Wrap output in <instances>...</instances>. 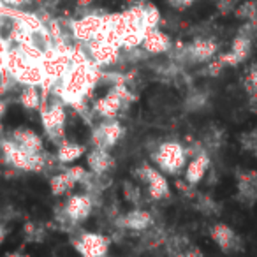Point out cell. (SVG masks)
Segmentation results:
<instances>
[{
    "mask_svg": "<svg viewBox=\"0 0 257 257\" xmlns=\"http://www.w3.org/2000/svg\"><path fill=\"white\" fill-rule=\"evenodd\" d=\"M0 147H2V154H4L6 161L20 171H43L55 161L51 155L44 154V152L29 154V152L22 150L18 145L13 143L11 140H2Z\"/></svg>",
    "mask_w": 257,
    "mask_h": 257,
    "instance_id": "cell-1",
    "label": "cell"
},
{
    "mask_svg": "<svg viewBox=\"0 0 257 257\" xmlns=\"http://www.w3.org/2000/svg\"><path fill=\"white\" fill-rule=\"evenodd\" d=\"M95 79H99V74H95L86 64H74V67L64 78V95L62 97L72 104H79L83 97L93 88Z\"/></svg>",
    "mask_w": 257,
    "mask_h": 257,
    "instance_id": "cell-2",
    "label": "cell"
},
{
    "mask_svg": "<svg viewBox=\"0 0 257 257\" xmlns=\"http://www.w3.org/2000/svg\"><path fill=\"white\" fill-rule=\"evenodd\" d=\"M154 161L157 162V166L164 173L178 175L187 162V150L185 147H182L176 141H168V143H162L155 150Z\"/></svg>",
    "mask_w": 257,
    "mask_h": 257,
    "instance_id": "cell-3",
    "label": "cell"
},
{
    "mask_svg": "<svg viewBox=\"0 0 257 257\" xmlns=\"http://www.w3.org/2000/svg\"><path fill=\"white\" fill-rule=\"evenodd\" d=\"M43 127L44 131L50 136L51 143L58 145L60 147L62 143H65V133H64V125H65V109L64 104L58 102V100H53L50 106H46L43 109Z\"/></svg>",
    "mask_w": 257,
    "mask_h": 257,
    "instance_id": "cell-4",
    "label": "cell"
},
{
    "mask_svg": "<svg viewBox=\"0 0 257 257\" xmlns=\"http://www.w3.org/2000/svg\"><path fill=\"white\" fill-rule=\"evenodd\" d=\"M106 18L107 15H97L95 11L85 15L83 18L76 20L71 23V30L74 34V37L83 43H88V41L99 39L106 34Z\"/></svg>",
    "mask_w": 257,
    "mask_h": 257,
    "instance_id": "cell-5",
    "label": "cell"
},
{
    "mask_svg": "<svg viewBox=\"0 0 257 257\" xmlns=\"http://www.w3.org/2000/svg\"><path fill=\"white\" fill-rule=\"evenodd\" d=\"M218 51V44L213 39L208 37H199L194 39L189 46L182 50V60L190 62V64H203V62H210L215 58Z\"/></svg>",
    "mask_w": 257,
    "mask_h": 257,
    "instance_id": "cell-6",
    "label": "cell"
},
{
    "mask_svg": "<svg viewBox=\"0 0 257 257\" xmlns=\"http://www.w3.org/2000/svg\"><path fill=\"white\" fill-rule=\"evenodd\" d=\"M86 44V53L88 58L97 65H111L118 60V55H120V48L114 43H111L106 37H99V39L88 41Z\"/></svg>",
    "mask_w": 257,
    "mask_h": 257,
    "instance_id": "cell-7",
    "label": "cell"
},
{
    "mask_svg": "<svg viewBox=\"0 0 257 257\" xmlns=\"http://www.w3.org/2000/svg\"><path fill=\"white\" fill-rule=\"evenodd\" d=\"M74 248L81 257H106L109 239L97 232H81L74 239Z\"/></svg>",
    "mask_w": 257,
    "mask_h": 257,
    "instance_id": "cell-8",
    "label": "cell"
},
{
    "mask_svg": "<svg viewBox=\"0 0 257 257\" xmlns=\"http://www.w3.org/2000/svg\"><path fill=\"white\" fill-rule=\"evenodd\" d=\"M121 134H123V128H121L120 121H116L114 118H106V120L97 125L95 131L92 133V145L95 148L109 150L113 145H116Z\"/></svg>",
    "mask_w": 257,
    "mask_h": 257,
    "instance_id": "cell-9",
    "label": "cell"
},
{
    "mask_svg": "<svg viewBox=\"0 0 257 257\" xmlns=\"http://www.w3.org/2000/svg\"><path fill=\"white\" fill-rule=\"evenodd\" d=\"M136 176L143 183H147L148 192H150V196L154 197V199L161 201L169 196L168 180H166L159 171H155L154 168H150L148 164H145V166H141L140 169H136Z\"/></svg>",
    "mask_w": 257,
    "mask_h": 257,
    "instance_id": "cell-10",
    "label": "cell"
},
{
    "mask_svg": "<svg viewBox=\"0 0 257 257\" xmlns=\"http://www.w3.org/2000/svg\"><path fill=\"white\" fill-rule=\"evenodd\" d=\"M250 51H252V37H250V34H246L245 30H241V32L234 37V41H232L231 50H229L227 53L220 55L218 60H220L225 67H227V65L234 67V65H239L241 62H245L246 58H248Z\"/></svg>",
    "mask_w": 257,
    "mask_h": 257,
    "instance_id": "cell-11",
    "label": "cell"
},
{
    "mask_svg": "<svg viewBox=\"0 0 257 257\" xmlns=\"http://www.w3.org/2000/svg\"><path fill=\"white\" fill-rule=\"evenodd\" d=\"M93 206H95V204H93V199L90 197L88 192L71 196L64 204L69 218H71L74 224H79V222L86 220V218H88V215L92 213Z\"/></svg>",
    "mask_w": 257,
    "mask_h": 257,
    "instance_id": "cell-12",
    "label": "cell"
},
{
    "mask_svg": "<svg viewBox=\"0 0 257 257\" xmlns=\"http://www.w3.org/2000/svg\"><path fill=\"white\" fill-rule=\"evenodd\" d=\"M213 241L218 245V248L224 250V252L231 253V252H238L243 248L241 238L234 232V229L229 227L225 224H215L210 231Z\"/></svg>",
    "mask_w": 257,
    "mask_h": 257,
    "instance_id": "cell-13",
    "label": "cell"
},
{
    "mask_svg": "<svg viewBox=\"0 0 257 257\" xmlns=\"http://www.w3.org/2000/svg\"><path fill=\"white\" fill-rule=\"evenodd\" d=\"M238 201L246 206H252L257 201V171L238 173Z\"/></svg>",
    "mask_w": 257,
    "mask_h": 257,
    "instance_id": "cell-14",
    "label": "cell"
},
{
    "mask_svg": "<svg viewBox=\"0 0 257 257\" xmlns=\"http://www.w3.org/2000/svg\"><path fill=\"white\" fill-rule=\"evenodd\" d=\"M9 140L13 141L15 145H18L22 150L29 152V154H39L43 150V140L37 133H34L32 128L27 127H18L15 128L9 136Z\"/></svg>",
    "mask_w": 257,
    "mask_h": 257,
    "instance_id": "cell-15",
    "label": "cell"
},
{
    "mask_svg": "<svg viewBox=\"0 0 257 257\" xmlns=\"http://www.w3.org/2000/svg\"><path fill=\"white\" fill-rule=\"evenodd\" d=\"M116 225L121 229H133V231H145L150 225H154V217L147 210H136L128 211L125 215H120L116 218Z\"/></svg>",
    "mask_w": 257,
    "mask_h": 257,
    "instance_id": "cell-16",
    "label": "cell"
},
{
    "mask_svg": "<svg viewBox=\"0 0 257 257\" xmlns=\"http://www.w3.org/2000/svg\"><path fill=\"white\" fill-rule=\"evenodd\" d=\"M143 50L147 53L152 55H159V53H166V51L171 50V39H169L168 34H164L159 29H148L145 32L143 37Z\"/></svg>",
    "mask_w": 257,
    "mask_h": 257,
    "instance_id": "cell-17",
    "label": "cell"
},
{
    "mask_svg": "<svg viewBox=\"0 0 257 257\" xmlns=\"http://www.w3.org/2000/svg\"><path fill=\"white\" fill-rule=\"evenodd\" d=\"M208 168H210V155H208L206 152H201V154L194 155L192 161H190L189 166H187V171H185L187 183H190L192 187L197 185V183L204 178Z\"/></svg>",
    "mask_w": 257,
    "mask_h": 257,
    "instance_id": "cell-18",
    "label": "cell"
},
{
    "mask_svg": "<svg viewBox=\"0 0 257 257\" xmlns=\"http://www.w3.org/2000/svg\"><path fill=\"white\" fill-rule=\"evenodd\" d=\"M121 106H125L123 99H121V97L118 95L113 88H111L106 95L100 97V99H97V102H95V106H93V107H95V111L100 114V116L114 118L118 113H120Z\"/></svg>",
    "mask_w": 257,
    "mask_h": 257,
    "instance_id": "cell-19",
    "label": "cell"
},
{
    "mask_svg": "<svg viewBox=\"0 0 257 257\" xmlns=\"http://www.w3.org/2000/svg\"><path fill=\"white\" fill-rule=\"evenodd\" d=\"M86 162H88L90 171L95 173V175H106L114 164L113 157H111V154L106 148H95V147H93V150L88 154Z\"/></svg>",
    "mask_w": 257,
    "mask_h": 257,
    "instance_id": "cell-20",
    "label": "cell"
},
{
    "mask_svg": "<svg viewBox=\"0 0 257 257\" xmlns=\"http://www.w3.org/2000/svg\"><path fill=\"white\" fill-rule=\"evenodd\" d=\"M166 241H168V232L159 225H150L148 229H145L141 236V245L145 248H157L161 245H166Z\"/></svg>",
    "mask_w": 257,
    "mask_h": 257,
    "instance_id": "cell-21",
    "label": "cell"
},
{
    "mask_svg": "<svg viewBox=\"0 0 257 257\" xmlns=\"http://www.w3.org/2000/svg\"><path fill=\"white\" fill-rule=\"evenodd\" d=\"M83 152H85V147H81V145H78V143H69V141H65V143H62L60 147H58L57 159L62 164H71L76 159L81 157Z\"/></svg>",
    "mask_w": 257,
    "mask_h": 257,
    "instance_id": "cell-22",
    "label": "cell"
},
{
    "mask_svg": "<svg viewBox=\"0 0 257 257\" xmlns=\"http://www.w3.org/2000/svg\"><path fill=\"white\" fill-rule=\"evenodd\" d=\"M50 185H51V192H53L55 196H62V194H65L71 189H74L76 180L72 178L67 171H64V173L55 175L53 178L50 180Z\"/></svg>",
    "mask_w": 257,
    "mask_h": 257,
    "instance_id": "cell-23",
    "label": "cell"
},
{
    "mask_svg": "<svg viewBox=\"0 0 257 257\" xmlns=\"http://www.w3.org/2000/svg\"><path fill=\"white\" fill-rule=\"evenodd\" d=\"M20 102L27 107V109H37L41 106V93L37 90V85H25V88L20 93Z\"/></svg>",
    "mask_w": 257,
    "mask_h": 257,
    "instance_id": "cell-24",
    "label": "cell"
},
{
    "mask_svg": "<svg viewBox=\"0 0 257 257\" xmlns=\"http://www.w3.org/2000/svg\"><path fill=\"white\" fill-rule=\"evenodd\" d=\"M208 104V95L199 90H194L187 95L185 99V109L187 111H201L203 107H206Z\"/></svg>",
    "mask_w": 257,
    "mask_h": 257,
    "instance_id": "cell-25",
    "label": "cell"
},
{
    "mask_svg": "<svg viewBox=\"0 0 257 257\" xmlns=\"http://www.w3.org/2000/svg\"><path fill=\"white\" fill-rule=\"evenodd\" d=\"M143 16H145V25L148 29H159V23H161V11H159L157 6L147 4L143 6Z\"/></svg>",
    "mask_w": 257,
    "mask_h": 257,
    "instance_id": "cell-26",
    "label": "cell"
},
{
    "mask_svg": "<svg viewBox=\"0 0 257 257\" xmlns=\"http://www.w3.org/2000/svg\"><path fill=\"white\" fill-rule=\"evenodd\" d=\"M239 143H241V148L245 152H250V154L257 155V127L252 128V131H246L239 136Z\"/></svg>",
    "mask_w": 257,
    "mask_h": 257,
    "instance_id": "cell-27",
    "label": "cell"
},
{
    "mask_svg": "<svg viewBox=\"0 0 257 257\" xmlns=\"http://www.w3.org/2000/svg\"><path fill=\"white\" fill-rule=\"evenodd\" d=\"M196 206H197V210H199L201 213H204V215L218 213V204L215 203L210 196H197Z\"/></svg>",
    "mask_w": 257,
    "mask_h": 257,
    "instance_id": "cell-28",
    "label": "cell"
},
{
    "mask_svg": "<svg viewBox=\"0 0 257 257\" xmlns=\"http://www.w3.org/2000/svg\"><path fill=\"white\" fill-rule=\"evenodd\" d=\"M123 196L125 199L128 201L131 204H134V206H138L141 201V190L138 185H134L133 182H125L123 183Z\"/></svg>",
    "mask_w": 257,
    "mask_h": 257,
    "instance_id": "cell-29",
    "label": "cell"
},
{
    "mask_svg": "<svg viewBox=\"0 0 257 257\" xmlns=\"http://www.w3.org/2000/svg\"><path fill=\"white\" fill-rule=\"evenodd\" d=\"M25 236L29 241H43L44 236H46V231H44L43 225L30 222V224L25 225Z\"/></svg>",
    "mask_w": 257,
    "mask_h": 257,
    "instance_id": "cell-30",
    "label": "cell"
},
{
    "mask_svg": "<svg viewBox=\"0 0 257 257\" xmlns=\"http://www.w3.org/2000/svg\"><path fill=\"white\" fill-rule=\"evenodd\" d=\"M245 90L248 92V95L257 93V64L252 65V67L248 69V72H246V76H245Z\"/></svg>",
    "mask_w": 257,
    "mask_h": 257,
    "instance_id": "cell-31",
    "label": "cell"
},
{
    "mask_svg": "<svg viewBox=\"0 0 257 257\" xmlns=\"http://www.w3.org/2000/svg\"><path fill=\"white\" fill-rule=\"evenodd\" d=\"M222 138H224V134H222V131H218V128H211V131H208L206 133V138H204V145H206V148H218L222 145Z\"/></svg>",
    "mask_w": 257,
    "mask_h": 257,
    "instance_id": "cell-32",
    "label": "cell"
},
{
    "mask_svg": "<svg viewBox=\"0 0 257 257\" xmlns=\"http://www.w3.org/2000/svg\"><path fill=\"white\" fill-rule=\"evenodd\" d=\"M236 16H239V18H243V20H250V22H253V20L257 18L255 6H253L252 2H246V4H243L241 8L236 11Z\"/></svg>",
    "mask_w": 257,
    "mask_h": 257,
    "instance_id": "cell-33",
    "label": "cell"
},
{
    "mask_svg": "<svg viewBox=\"0 0 257 257\" xmlns=\"http://www.w3.org/2000/svg\"><path fill=\"white\" fill-rule=\"evenodd\" d=\"M169 6H171L173 9H178V11H182V9L189 8V6H192L196 0H166Z\"/></svg>",
    "mask_w": 257,
    "mask_h": 257,
    "instance_id": "cell-34",
    "label": "cell"
},
{
    "mask_svg": "<svg viewBox=\"0 0 257 257\" xmlns=\"http://www.w3.org/2000/svg\"><path fill=\"white\" fill-rule=\"evenodd\" d=\"M6 57H8V50H6L2 41H0V71L6 69Z\"/></svg>",
    "mask_w": 257,
    "mask_h": 257,
    "instance_id": "cell-35",
    "label": "cell"
},
{
    "mask_svg": "<svg viewBox=\"0 0 257 257\" xmlns=\"http://www.w3.org/2000/svg\"><path fill=\"white\" fill-rule=\"evenodd\" d=\"M185 257H203V252L196 246H190V248L185 250Z\"/></svg>",
    "mask_w": 257,
    "mask_h": 257,
    "instance_id": "cell-36",
    "label": "cell"
},
{
    "mask_svg": "<svg viewBox=\"0 0 257 257\" xmlns=\"http://www.w3.org/2000/svg\"><path fill=\"white\" fill-rule=\"evenodd\" d=\"M2 2H4V4H8L9 8H22L27 0H2Z\"/></svg>",
    "mask_w": 257,
    "mask_h": 257,
    "instance_id": "cell-37",
    "label": "cell"
},
{
    "mask_svg": "<svg viewBox=\"0 0 257 257\" xmlns=\"http://www.w3.org/2000/svg\"><path fill=\"white\" fill-rule=\"evenodd\" d=\"M93 2H95V0H76V6H78L79 9H88L90 6L93 4Z\"/></svg>",
    "mask_w": 257,
    "mask_h": 257,
    "instance_id": "cell-38",
    "label": "cell"
},
{
    "mask_svg": "<svg viewBox=\"0 0 257 257\" xmlns=\"http://www.w3.org/2000/svg\"><path fill=\"white\" fill-rule=\"evenodd\" d=\"M4 238H6V229L4 225H0V243L4 241Z\"/></svg>",
    "mask_w": 257,
    "mask_h": 257,
    "instance_id": "cell-39",
    "label": "cell"
},
{
    "mask_svg": "<svg viewBox=\"0 0 257 257\" xmlns=\"http://www.w3.org/2000/svg\"><path fill=\"white\" fill-rule=\"evenodd\" d=\"M4 109H6V104L0 100V116H2V113H4Z\"/></svg>",
    "mask_w": 257,
    "mask_h": 257,
    "instance_id": "cell-40",
    "label": "cell"
},
{
    "mask_svg": "<svg viewBox=\"0 0 257 257\" xmlns=\"http://www.w3.org/2000/svg\"><path fill=\"white\" fill-rule=\"evenodd\" d=\"M9 257H25V255H20V253H13V255H9Z\"/></svg>",
    "mask_w": 257,
    "mask_h": 257,
    "instance_id": "cell-41",
    "label": "cell"
}]
</instances>
